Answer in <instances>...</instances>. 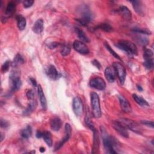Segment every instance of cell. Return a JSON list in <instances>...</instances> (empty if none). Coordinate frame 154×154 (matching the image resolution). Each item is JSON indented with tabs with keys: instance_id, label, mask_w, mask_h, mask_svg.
I'll return each mask as SVG.
<instances>
[{
	"instance_id": "cell-35",
	"label": "cell",
	"mask_w": 154,
	"mask_h": 154,
	"mask_svg": "<svg viewBox=\"0 0 154 154\" xmlns=\"http://www.w3.org/2000/svg\"><path fill=\"white\" fill-rule=\"evenodd\" d=\"M85 125L92 131L93 129H94V124L93 123V122L91 120L90 117L89 116V115L86 114V116L85 117Z\"/></svg>"
},
{
	"instance_id": "cell-37",
	"label": "cell",
	"mask_w": 154,
	"mask_h": 154,
	"mask_svg": "<svg viewBox=\"0 0 154 154\" xmlns=\"http://www.w3.org/2000/svg\"><path fill=\"white\" fill-rule=\"evenodd\" d=\"M153 55V53L152 50H150V49H147V48H146L144 49V54H143V57H144V60L148 59V58H152Z\"/></svg>"
},
{
	"instance_id": "cell-13",
	"label": "cell",
	"mask_w": 154,
	"mask_h": 154,
	"mask_svg": "<svg viewBox=\"0 0 154 154\" xmlns=\"http://www.w3.org/2000/svg\"><path fill=\"white\" fill-rule=\"evenodd\" d=\"M93 133V149H92V153H97L99 150V146H100V141L99 137V133L97 130L94 128L92 130Z\"/></svg>"
},
{
	"instance_id": "cell-25",
	"label": "cell",
	"mask_w": 154,
	"mask_h": 154,
	"mask_svg": "<svg viewBox=\"0 0 154 154\" xmlns=\"http://www.w3.org/2000/svg\"><path fill=\"white\" fill-rule=\"evenodd\" d=\"M17 23V27L19 30H23L25 28L26 22V19L24 17L21 15H19L16 17Z\"/></svg>"
},
{
	"instance_id": "cell-16",
	"label": "cell",
	"mask_w": 154,
	"mask_h": 154,
	"mask_svg": "<svg viewBox=\"0 0 154 154\" xmlns=\"http://www.w3.org/2000/svg\"><path fill=\"white\" fill-rule=\"evenodd\" d=\"M48 76L53 80H57L60 77V74L57 70L55 67L53 65H50L46 70Z\"/></svg>"
},
{
	"instance_id": "cell-19",
	"label": "cell",
	"mask_w": 154,
	"mask_h": 154,
	"mask_svg": "<svg viewBox=\"0 0 154 154\" xmlns=\"http://www.w3.org/2000/svg\"><path fill=\"white\" fill-rule=\"evenodd\" d=\"M37 91H38V97H39V99H40V102L42 108V109L43 110H45L46 109V106H47L46 99V97L45 96V94L43 93L42 87V86L40 84L38 85Z\"/></svg>"
},
{
	"instance_id": "cell-1",
	"label": "cell",
	"mask_w": 154,
	"mask_h": 154,
	"mask_svg": "<svg viewBox=\"0 0 154 154\" xmlns=\"http://www.w3.org/2000/svg\"><path fill=\"white\" fill-rule=\"evenodd\" d=\"M103 145L105 152L108 153H117L116 149L119 146V143L114 137L109 135L105 129L102 130Z\"/></svg>"
},
{
	"instance_id": "cell-49",
	"label": "cell",
	"mask_w": 154,
	"mask_h": 154,
	"mask_svg": "<svg viewBox=\"0 0 154 154\" xmlns=\"http://www.w3.org/2000/svg\"><path fill=\"white\" fill-rule=\"evenodd\" d=\"M1 141H2V140H3V134H2V133H1Z\"/></svg>"
},
{
	"instance_id": "cell-29",
	"label": "cell",
	"mask_w": 154,
	"mask_h": 154,
	"mask_svg": "<svg viewBox=\"0 0 154 154\" xmlns=\"http://www.w3.org/2000/svg\"><path fill=\"white\" fill-rule=\"evenodd\" d=\"M76 33L78 34L79 38L81 40H82V42H84L85 43H88L90 42L89 38L86 36L85 34L84 33V32L82 30L77 28H76Z\"/></svg>"
},
{
	"instance_id": "cell-11",
	"label": "cell",
	"mask_w": 154,
	"mask_h": 154,
	"mask_svg": "<svg viewBox=\"0 0 154 154\" xmlns=\"http://www.w3.org/2000/svg\"><path fill=\"white\" fill-rule=\"evenodd\" d=\"M112 126L119 135L125 138L129 137V134L127 129L119 120L113 121L112 123Z\"/></svg>"
},
{
	"instance_id": "cell-18",
	"label": "cell",
	"mask_w": 154,
	"mask_h": 154,
	"mask_svg": "<svg viewBox=\"0 0 154 154\" xmlns=\"http://www.w3.org/2000/svg\"><path fill=\"white\" fill-rule=\"evenodd\" d=\"M119 14L126 20H129L132 19V13L129 8L124 5L120 6L118 10Z\"/></svg>"
},
{
	"instance_id": "cell-36",
	"label": "cell",
	"mask_w": 154,
	"mask_h": 154,
	"mask_svg": "<svg viewBox=\"0 0 154 154\" xmlns=\"http://www.w3.org/2000/svg\"><path fill=\"white\" fill-rule=\"evenodd\" d=\"M70 51H71V49H70L69 46H68V45H64L62 47V48H61V54L63 56H64V57L67 56V55H68L70 54Z\"/></svg>"
},
{
	"instance_id": "cell-7",
	"label": "cell",
	"mask_w": 154,
	"mask_h": 154,
	"mask_svg": "<svg viewBox=\"0 0 154 154\" xmlns=\"http://www.w3.org/2000/svg\"><path fill=\"white\" fill-rule=\"evenodd\" d=\"M112 67H114V69L116 71V73L117 74V75L119 79L120 84H123L125 81L126 75L125 67H124V66L122 64H121L120 63H119V62L113 63Z\"/></svg>"
},
{
	"instance_id": "cell-48",
	"label": "cell",
	"mask_w": 154,
	"mask_h": 154,
	"mask_svg": "<svg viewBox=\"0 0 154 154\" xmlns=\"http://www.w3.org/2000/svg\"><path fill=\"white\" fill-rule=\"evenodd\" d=\"M40 152L43 153V152H44L45 151V149L44 147H41L40 148Z\"/></svg>"
},
{
	"instance_id": "cell-44",
	"label": "cell",
	"mask_w": 154,
	"mask_h": 154,
	"mask_svg": "<svg viewBox=\"0 0 154 154\" xmlns=\"http://www.w3.org/2000/svg\"><path fill=\"white\" fill-rule=\"evenodd\" d=\"M58 43L57 42H52L49 45V48L50 49H54L56 47H57L58 46Z\"/></svg>"
},
{
	"instance_id": "cell-15",
	"label": "cell",
	"mask_w": 154,
	"mask_h": 154,
	"mask_svg": "<svg viewBox=\"0 0 154 154\" xmlns=\"http://www.w3.org/2000/svg\"><path fill=\"white\" fill-rule=\"evenodd\" d=\"M105 76L109 82H114L116 79V71L113 67H108L105 70Z\"/></svg>"
},
{
	"instance_id": "cell-2",
	"label": "cell",
	"mask_w": 154,
	"mask_h": 154,
	"mask_svg": "<svg viewBox=\"0 0 154 154\" xmlns=\"http://www.w3.org/2000/svg\"><path fill=\"white\" fill-rule=\"evenodd\" d=\"M77 11L80 15V18L77 19V21L82 25L86 26L93 19V14L87 5H81L78 7Z\"/></svg>"
},
{
	"instance_id": "cell-12",
	"label": "cell",
	"mask_w": 154,
	"mask_h": 154,
	"mask_svg": "<svg viewBox=\"0 0 154 154\" xmlns=\"http://www.w3.org/2000/svg\"><path fill=\"white\" fill-rule=\"evenodd\" d=\"M74 49L82 55H86L89 53V49L87 46L81 41L75 40L73 43Z\"/></svg>"
},
{
	"instance_id": "cell-8",
	"label": "cell",
	"mask_w": 154,
	"mask_h": 154,
	"mask_svg": "<svg viewBox=\"0 0 154 154\" xmlns=\"http://www.w3.org/2000/svg\"><path fill=\"white\" fill-rule=\"evenodd\" d=\"M72 133V128L69 123H66L65 125V135L63 138H62L58 143H57L54 147L55 150H59L65 143H66L70 137Z\"/></svg>"
},
{
	"instance_id": "cell-27",
	"label": "cell",
	"mask_w": 154,
	"mask_h": 154,
	"mask_svg": "<svg viewBox=\"0 0 154 154\" xmlns=\"http://www.w3.org/2000/svg\"><path fill=\"white\" fill-rule=\"evenodd\" d=\"M42 138H43L44 141L46 143V144L49 147H51L52 145V137H51V134L49 132L45 131L43 132V137Z\"/></svg>"
},
{
	"instance_id": "cell-32",
	"label": "cell",
	"mask_w": 154,
	"mask_h": 154,
	"mask_svg": "<svg viewBox=\"0 0 154 154\" xmlns=\"http://www.w3.org/2000/svg\"><path fill=\"white\" fill-rule=\"evenodd\" d=\"M104 46H105V47L106 48V49L109 51V52L113 57H114L115 58H117V59H119V60H121L120 56L111 48V47L108 45V43L107 42H105V43H104Z\"/></svg>"
},
{
	"instance_id": "cell-40",
	"label": "cell",
	"mask_w": 154,
	"mask_h": 154,
	"mask_svg": "<svg viewBox=\"0 0 154 154\" xmlns=\"http://www.w3.org/2000/svg\"><path fill=\"white\" fill-rule=\"evenodd\" d=\"M34 1H31V0H26V1H24L23 2V7L25 8H29L30 7H31L32 5V4H34Z\"/></svg>"
},
{
	"instance_id": "cell-38",
	"label": "cell",
	"mask_w": 154,
	"mask_h": 154,
	"mask_svg": "<svg viewBox=\"0 0 154 154\" xmlns=\"http://www.w3.org/2000/svg\"><path fill=\"white\" fill-rule=\"evenodd\" d=\"M10 65V61H6L5 62H4V63L2 64L1 67V71L2 72V73H5L8 70Z\"/></svg>"
},
{
	"instance_id": "cell-4",
	"label": "cell",
	"mask_w": 154,
	"mask_h": 154,
	"mask_svg": "<svg viewBox=\"0 0 154 154\" xmlns=\"http://www.w3.org/2000/svg\"><path fill=\"white\" fill-rule=\"evenodd\" d=\"M90 98L93 115L95 118H99L102 116L99 97L96 93L92 92L90 94Z\"/></svg>"
},
{
	"instance_id": "cell-10",
	"label": "cell",
	"mask_w": 154,
	"mask_h": 154,
	"mask_svg": "<svg viewBox=\"0 0 154 154\" xmlns=\"http://www.w3.org/2000/svg\"><path fill=\"white\" fill-rule=\"evenodd\" d=\"M72 106L73 112L76 116L79 117L82 114L84 107L82 100L80 97L76 96L73 98Z\"/></svg>"
},
{
	"instance_id": "cell-23",
	"label": "cell",
	"mask_w": 154,
	"mask_h": 154,
	"mask_svg": "<svg viewBox=\"0 0 154 154\" xmlns=\"http://www.w3.org/2000/svg\"><path fill=\"white\" fill-rule=\"evenodd\" d=\"M15 10H16L15 4L13 2L10 1V2L8 3L7 5V7L5 9V16L7 17L11 16L15 12Z\"/></svg>"
},
{
	"instance_id": "cell-39",
	"label": "cell",
	"mask_w": 154,
	"mask_h": 154,
	"mask_svg": "<svg viewBox=\"0 0 154 154\" xmlns=\"http://www.w3.org/2000/svg\"><path fill=\"white\" fill-rule=\"evenodd\" d=\"M34 95H35L34 91L32 89H30V90H28V91L26 92V96H27L28 99H29V100L34 99Z\"/></svg>"
},
{
	"instance_id": "cell-42",
	"label": "cell",
	"mask_w": 154,
	"mask_h": 154,
	"mask_svg": "<svg viewBox=\"0 0 154 154\" xmlns=\"http://www.w3.org/2000/svg\"><path fill=\"white\" fill-rule=\"evenodd\" d=\"M8 126H9V123L7 120H4L2 119H1V128H7Z\"/></svg>"
},
{
	"instance_id": "cell-20",
	"label": "cell",
	"mask_w": 154,
	"mask_h": 154,
	"mask_svg": "<svg viewBox=\"0 0 154 154\" xmlns=\"http://www.w3.org/2000/svg\"><path fill=\"white\" fill-rule=\"evenodd\" d=\"M43 20L42 19L37 20L32 26V31L36 34H40L43 30Z\"/></svg>"
},
{
	"instance_id": "cell-43",
	"label": "cell",
	"mask_w": 154,
	"mask_h": 154,
	"mask_svg": "<svg viewBox=\"0 0 154 154\" xmlns=\"http://www.w3.org/2000/svg\"><path fill=\"white\" fill-rule=\"evenodd\" d=\"M92 64L96 67L98 69H101V64H100V63L97 60H94L92 61Z\"/></svg>"
},
{
	"instance_id": "cell-45",
	"label": "cell",
	"mask_w": 154,
	"mask_h": 154,
	"mask_svg": "<svg viewBox=\"0 0 154 154\" xmlns=\"http://www.w3.org/2000/svg\"><path fill=\"white\" fill-rule=\"evenodd\" d=\"M43 132H42L40 131H37L36 132V137L38 138H40L43 137Z\"/></svg>"
},
{
	"instance_id": "cell-33",
	"label": "cell",
	"mask_w": 154,
	"mask_h": 154,
	"mask_svg": "<svg viewBox=\"0 0 154 154\" xmlns=\"http://www.w3.org/2000/svg\"><path fill=\"white\" fill-rule=\"evenodd\" d=\"M96 28L100 29H102V30H103L104 31H106V32H110L112 29L111 26L109 25L108 23H102V24H100Z\"/></svg>"
},
{
	"instance_id": "cell-41",
	"label": "cell",
	"mask_w": 154,
	"mask_h": 154,
	"mask_svg": "<svg viewBox=\"0 0 154 154\" xmlns=\"http://www.w3.org/2000/svg\"><path fill=\"white\" fill-rule=\"evenodd\" d=\"M141 123H143L144 125H146L147 126H150L151 128H153V122L152 121H149V120H142Z\"/></svg>"
},
{
	"instance_id": "cell-14",
	"label": "cell",
	"mask_w": 154,
	"mask_h": 154,
	"mask_svg": "<svg viewBox=\"0 0 154 154\" xmlns=\"http://www.w3.org/2000/svg\"><path fill=\"white\" fill-rule=\"evenodd\" d=\"M118 97L121 108L123 111L125 112H130L131 111V106L128 100L122 95L119 96Z\"/></svg>"
},
{
	"instance_id": "cell-6",
	"label": "cell",
	"mask_w": 154,
	"mask_h": 154,
	"mask_svg": "<svg viewBox=\"0 0 154 154\" xmlns=\"http://www.w3.org/2000/svg\"><path fill=\"white\" fill-rule=\"evenodd\" d=\"M126 129H129L131 131L138 134H141L143 129L136 122L134 121L126 119V118H121L119 120Z\"/></svg>"
},
{
	"instance_id": "cell-17",
	"label": "cell",
	"mask_w": 154,
	"mask_h": 154,
	"mask_svg": "<svg viewBox=\"0 0 154 154\" xmlns=\"http://www.w3.org/2000/svg\"><path fill=\"white\" fill-rule=\"evenodd\" d=\"M61 120L58 117H54L51 119L50 126L52 130L54 131H59L61 127Z\"/></svg>"
},
{
	"instance_id": "cell-31",
	"label": "cell",
	"mask_w": 154,
	"mask_h": 154,
	"mask_svg": "<svg viewBox=\"0 0 154 154\" xmlns=\"http://www.w3.org/2000/svg\"><path fill=\"white\" fill-rule=\"evenodd\" d=\"M153 60L152 58H148V59H145V61L143 63L144 66L147 69V70H151L153 67Z\"/></svg>"
},
{
	"instance_id": "cell-21",
	"label": "cell",
	"mask_w": 154,
	"mask_h": 154,
	"mask_svg": "<svg viewBox=\"0 0 154 154\" xmlns=\"http://www.w3.org/2000/svg\"><path fill=\"white\" fill-rule=\"evenodd\" d=\"M132 4L133 8L135 11L139 14V15H143L144 14V10L143 8V4L141 1H131Z\"/></svg>"
},
{
	"instance_id": "cell-26",
	"label": "cell",
	"mask_w": 154,
	"mask_h": 154,
	"mask_svg": "<svg viewBox=\"0 0 154 154\" xmlns=\"http://www.w3.org/2000/svg\"><path fill=\"white\" fill-rule=\"evenodd\" d=\"M20 135L22 138L25 139H28L29 138L32 134V129L30 126H27L25 128L22 129L20 131Z\"/></svg>"
},
{
	"instance_id": "cell-24",
	"label": "cell",
	"mask_w": 154,
	"mask_h": 154,
	"mask_svg": "<svg viewBox=\"0 0 154 154\" xmlns=\"http://www.w3.org/2000/svg\"><path fill=\"white\" fill-rule=\"evenodd\" d=\"M37 106V103L35 101H31L27 106V107L26 108V109L24 110L23 111V114L25 116H28L31 113H32L34 109H35Z\"/></svg>"
},
{
	"instance_id": "cell-9",
	"label": "cell",
	"mask_w": 154,
	"mask_h": 154,
	"mask_svg": "<svg viewBox=\"0 0 154 154\" xmlns=\"http://www.w3.org/2000/svg\"><path fill=\"white\" fill-rule=\"evenodd\" d=\"M89 85L91 87L99 90H103L106 87V84L104 79L99 76L93 78L90 81Z\"/></svg>"
},
{
	"instance_id": "cell-46",
	"label": "cell",
	"mask_w": 154,
	"mask_h": 154,
	"mask_svg": "<svg viewBox=\"0 0 154 154\" xmlns=\"http://www.w3.org/2000/svg\"><path fill=\"white\" fill-rule=\"evenodd\" d=\"M29 81L31 82V83L32 84V85L34 87H36L37 86V82L35 80V79H34L32 78H29Z\"/></svg>"
},
{
	"instance_id": "cell-3",
	"label": "cell",
	"mask_w": 154,
	"mask_h": 154,
	"mask_svg": "<svg viewBox=\"0 0 154 154\" xmlns=\"http://www.w3.org/2000/svg\"><path fill=\"white\" fill-rule=\"evenodd\" d=\"M20 76V73L19 70H17L16 67H14V69L11 70L9 76V82L12 91H16L20 88L22 82Z\"/></svg>"
},
{
	"instance_id": "cell-30",
	"label": "cell",
	"mask_w": 154,
	"mask_h": 154,
	"mask_svg": "<svg viewBox=\"0 0 154 154\" xmlns=\"http://www.w3.org/2000/svg\"><path fill=\"white\" fill-rule=\"evenodd\" d=\"M23 63H24V59H23V57L19 54H16L14 58L13 63V66H14V67H16L17 66L23 64Z\"/></svg>"
},
{
	"instance_id": "cell-47",
	"label": "cell",
	"mask_w": 154,
	"mask_h": 154,
	"mask_svg": "<svg viewBox=\"0 0 154 154\" xmlns=\"http://www.w3.org/2000/svg\"><path fill=\"white\" fill-rule=\"evenodd\" d=\"M137 89L140 91H143V88H142V87H141V85H137Z\"/></svg>"
},
{
	"instance_id": "cell-5",
	"label": "cell",
	"mask_w": 154,
	"mask_h": 154,
	"mask_svg": "<svg viewBox=\"0 0 154 154\" xmlns=\"http://www.w3.org/2000/svg\"><path fill=\"white\" fill-rule=\"evenodd\" d=\"M116 46L121 50L126 52L130 55H137V48L135 45L128 40H122L119 41Z\"/></svg>"
},
{
	"instance_id": "cell-28",
	"label": "cell",
	"mask_w": 154,
	"mask_h": 154,
	"mask_svg": "<svg viewBox=\"0 0 154 154\" xmlns=\"http://www.w3.org/2000/svg\"><path fill=\"white\" fill-rule=\"evenodd\" d=\"M134 40L140 45H147L149 43V39L144 37V36H142V35H135L134 37Z\"/></svg>"
},
{
	"instance_id": "cell-22",
	"label": "cell",
	"mask_w": 154,
	"mask_h": 154,
	"mask_svg": "<svg viewBox=\"0 0 154 154\" xmlns=\"http://www.w3.org/2000/svg\"><path fill=\"white\" fill-rule=\"evenodd\" d=\"M132 97H133L134 100L141 106H143V107H149V104L148 103V102L144 99H143L142 97L137 95V94H133Z\"/></svg>"
},
{
	"instance_id": "cell-34",
	"label": "cell",
	"mask_w": 154,
	"mask_h": 154,
	"mask_svg": "<svg viewBox=\"0 0 154 154\" xmlns=\"http://www.w3.org/2000/svg\"><path fill=\"white\" fill-rule=\"evenodd\" d=\"M132 31L135 32H138L142 34H151V31L146 28H135L132 29Z\"/></svg>"
}]
</instances>
